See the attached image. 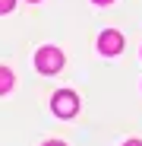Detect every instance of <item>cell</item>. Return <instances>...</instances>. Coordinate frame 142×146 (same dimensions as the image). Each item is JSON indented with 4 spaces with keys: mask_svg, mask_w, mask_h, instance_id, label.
Instances as JSON below:
<instances>
[{
    "mask_svg": "<svg viewBox=\"0 0 142 146\" xmlns=\"http://www.w3.org/2000/svg\"><path fill=\"white\" fill-rule=\"evenodd\" d=\"M51 105H54V114H60V117H73L79 111V99H76V92H69V89L57 92Z\"/></svg>",
    "mask_w": 142,
    "mask_h": 146,
    "instance_id": "cell-1",
    "label": "cell"
},
{
    "mask_svg": "<svg viewBox=\"0 0 142 146\" xmlns=\"http://www.w3.org/2000/svg\"><path fill=\"white\" fill-rule=\"evenodd\" d=\"M35 64H38L41 73H57V70L63 67V54L57 51V48H41L38 57H35Z\"/></svg>",
    "mask_w": 142,
    "mask_h": 146,
    "instance_id": "cell-2",
    "label": "cell"
},
{
    "mask_svg": "<svg viewBox=\"0 0 142 146\" xmlns=\"http://www.w3.org/2000/svg\"><path fill=\"white\" fill-rule=\"evenodd\" d=\"M98 48H101V54H120V48H123V35L114 32V29H104V32L98 35Z\"/></svg>",
    "mask_w": 142,
    "mask_h": 146,
    "instance_id": "cell-3",
    "label": "cell"
},
{
    "mask_svg": "<svg viewBox=\"0 0 142 146\" xmlns=\"http://www.w3.org/2000/svg\"><path fill=\"white\" fill-rule=\"evenodd\" d=\"M10 89H13V73H10L7 67H0V95L10 92Z\"/></svg>",
    "mask_w": 142,
    "mask_h": 146,
    "instance_id": "cell-4",
    "label": "cell"
},
{
    "mask_svg": "<svg viewBox=\"0 0 142 146\" xmlns=\"http://www.w3.org/2000/svg\"><path fill=\"white\" fill-rule=\"evenodd\" d=\"M13 3H16V0H0V13H10Z\"/></svg>",
    "mask_w": 142,
    "mask_h": 146,
    "instance_id": "cell-5",
    "label": "cell"
},
{
    "mask_svg": "<svg viewBox=\"0 0 142 146\" xmlns=\"http://www.w3.org/2000/svg\"><path fill=\"white\" fill-rule=\"evenodd\" d=\"M44 146H66V143H60V140H51V143H44Z\"/></svg>",
    "mask_w": 142,
    "mask_h": 146,
    "instance_id": "cell-6",
    "label": "cell"
},
{
    "mask_svg": "<svg viewBox=\"0 0 142 146\" xmlns=\"http://www.w3.org/2000/svg\"><path fill=\"white\" fill-rule=\"evenodd\" d=\"M123 146H142V143H139V140H126Z\"/></svg>",
    "mask_w": 142,
    "mask_h": 146,
    "instance_id": "cell-7",
    "label": "cell"
},
{
    "mask_svg": "<svg viewBox=\"0 0 142 146\" xmlns=\"http://www.w3.org/2000/svg\"><path fill=\"white\" fill-rule=\"evenodd\" d=\"M95 3H111V0H95Z\"/></svg>",
    "mask_w": 142,
    "mask_h": 146,
    "instance_id": "cell-8",
    "label": "cell"
}]
</instances>
